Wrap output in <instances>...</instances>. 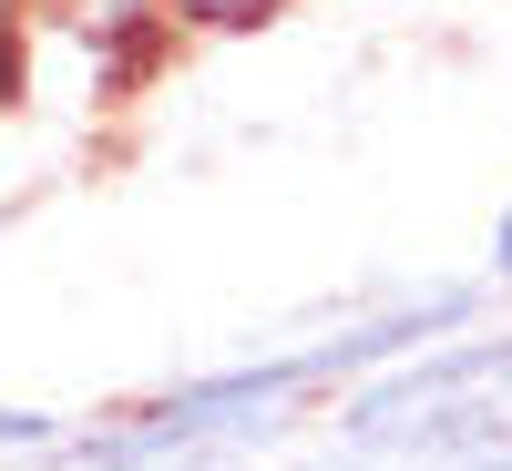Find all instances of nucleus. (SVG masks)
I'll return each mask as SVG.
<instances>
[{
	"instance_id": "f257e3e1",
	"label": "nucleus",
	"mask_w": 512,
	"mask_h": 471,
	"mask_svg": "<svg viewBox=\"0 0 512 471\" xmlns=\"http://www.w3.org/2000/svg\"><path fill=\"white\" fill-rule=\"evenodd\" d=\"M328 441L349 461H502L512 471V328L431 338L338 390Z\"/></svg>"
},
{
	"instance_id": "f03ea898",
	"label": "nucleus",
	"mask_w": 512,
	"mask_h": 471,
	"mask_svg": "<svg viewBox=\"0 0 512 471\" xmlns=\"http://www.w3.org/2000/svg\"><path fill=\"white\" fill-rule=\"evenodd\" d=\"M62 451H72V420L0 400V461H62Z\"/></svg>"
},
{
	"instance_id": "7ed1b4c3",
	"label": "nucleus",
	"mask_w": 512,
	"mask_h": 471,
	"mask_svg": "<svg viewBox=\"0 0 512 471\" xmlns=\"http://www.w3.org/2000/svg\"><path fill=\"white\" fill-rule=\"evenodd\" d=\"M492 287H512V195H502V216H492Z\"/></svg>"
}]
</instances>
